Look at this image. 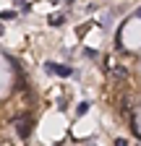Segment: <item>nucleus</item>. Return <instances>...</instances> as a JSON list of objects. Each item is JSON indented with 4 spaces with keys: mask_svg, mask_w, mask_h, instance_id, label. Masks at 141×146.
<instances>
[{
    "mask_svg": "<svg viewBox=\"0 0 141 146\" xmlns=\"http://www.w3.org/2000/svg\"><path fill=\"white\" fill-rule=\"evenodd\" d=\"M31 128H34V120H31L29 115H26L24 120H19V123H16V133H19V138H29Z\"/></svg>",
    "mask_w": 141,
    "mask_h": 146,
    "instance_id": "1",
    "label": "nucleus"
},
{
    "mask_svg": "<svg viewBox=\"0 0 141 146\" xmlns=\"http://www.w3.org/2000/svg\"><path fill=\"white\" fill-rule=\"evenodd\" d=\"M45 70L47 73H58V76H73V68L70 65H55V63H45Z\"/></svg>",
    "mask_w": 141,
    "mask_h": 146,
    "instance_id": "2",
    "label": "nucleus"
},
{
    "mask_svg": "<svg viewBox=\"0 0 141 146\" xmlns=\"http://www.w3.org/2000/svg\"><path fill=\"white\" fill-rule=\"evenodd\" d=\"M47 24H50V26H63V24H65V13H52V16L47 18Z\"/></svg>",
    "mask_w": 141,
    "mask_h": 146,
    "instance_id": "3",
    "label": "nucleus"
},
{
    "mask_svg": "<svg viewBox=\"0 0 141 146\" xmlns=\"http://www.w3.org/2000/svg\"><path fill=\"white\" fill-rule=\"evenodd\" d=\"M89 107H92V102H81L78 110H76V115H86V112H89Z\"/></svg>",
    "mask_w": 141,
    "mask_h": 146,
    "instance_id": "4",
    "label": "nucleus"
},
{
    "mask_svg": "<svg viewBox=\"0 0 141 146\" xmlns=\"http://www.w3.org/2000/svg\"><path fill=\"white\" fill-rule=\"evenodd\" d=\"M0 18H3V21H13V18H16V11H0Z\"/></svg>",
    "mask_w": 141,
    "mask_h": 146,
    "instance_id": "5",
    "label": "nucleus"
},
{
    "mask_svg": "<svg viewBox=\"0 0 141 146\" xmlns=\"http://www.w3.org/2000/svg\"><path fill=\"white\" fill-rule=\"evenodd\" d=\"M50 3H55V5H58V3H65V5H70L73 0H50Z\"/></svg>",
    "mask_w": 141,
    "mask_h": 146,
    "instance_id": "6",
    "label": "nucleus"
},
{
    "mask_svg": "<svg viewBox=\"0 0 141 146\" xmlns=\"http://www.w3.org/2000/svg\"><path fill=\"white\" fill-rule=\"evenodd\" d=\"M133 16H136V18H141V8H136V13H133Z\"/></svg>",
    "mask_w": 141,
    "mask_h": 146,
    "instance_id": "7",
    "label": "nucleus"
}]
</instances>
